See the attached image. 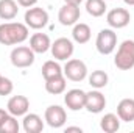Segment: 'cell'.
<instances>
[{
    "mask_svg": "<svg viewBox=\"0 0 134 133\" xmlns=\"http://www.w3.org/2000/svg\"><path fill=\"white\" fill-rule=\"evenodd\" d=\"M30 30L20 22H5L0 25V44L2 45H17L27 41Z\"/></svg>",
    "mask_w": 134,
    "mask_h": 133,
    "instance_id": "obj_1",
    "label": "cell"
},
{
    "mask_svg": "<svg viewBox=\"0 0 134 133\" xmlns=\"http://www.w3.org/2000/svg\"><path fill=\"white\" fill-rule=\"evenodd\" d=\"M114 64L120 70H130L134 67V41L133 39H125L115 53Z\"/></svg>",
    "mask_w": 134,
    "mask_h": 133,
    "instance_id": "obj_2",
    "label": "cell"
},
{
    "mask_svg": "<svg viewBox=\"0 0 134 133\" xmlns=\"http://www.w3.org/2000/svg\"><path fill=\"white\" fill-rule=\"evenodd\" d=\"M95 47L101 55H111L117 47V33L114 32V28L100 30L95 39Z\"/></svg>",
    "mask_w": 134,
    "mask_h": 133,
    "instance_id": "obj_3",
    "label": "cell"
},
{
    "mask_svg": "<svg viewBox=\"0 0 134 133\" xmlns=\"http://www.w3.org/2000/svg\"><path fill=\"white\" fill-rule=\"evenodd\" d=\"M9 60H11V64L14 67L25 69V67H30L34 63V52L28 45H17L11 50Z\"/></svg>",
    "mask_w": 134,
    "mask_h": 133,
    "instance_id": "obj_4",
    "label": "cell"
},
{
    "mask_svg": "<svg viewBox=\"0 0 134 133\" xmlns=\"http://www.w3.org/2000/svg\"><path fill=\"white\" fill-rule=\"evenodd\" d=\"M63 74L70 81H83L87 77V66L84 61L76 58H69L66 66L63 67Z\"/></svg>",
    "mask_w": 134,
    "mask_h": 133,
    "instance_id": "obj_5",
    "label": "cell"
},
{
    "mask_svg": "<svg viewBox=\"0 0 134 133\" xmlns=\"http://www.w3.org/2000/svg\"><path fill=\"white\" fill-rule=\"evenodd\" d=\"M24 21H25V25L28 28L41 30V28L47 27V24H48V13L44 8L31 6V8L27 9V13L24 16Z\"/></svg>",
    "mask_w": 134,
    "mask_h": 133,
    "instance_id": "obj_6",
    "label": "cell"
},
{
    "mask_svg": "<svg viewBox=\"0 0 134 133\" xmlns=\"http://www.w3.org/2000/svg\"><path fill=\"white\" fill-rule=\"evenodd\" d=\"M50 50H52V55H53L55 60L67 61L69 58H72L75 47H73V42L69 38H58V39H55V42H52Z\"/></svg>",
    "mask_w": 134,
    "mask_h": 133,
    "instance_id": "obj_7",
    "label": "cell"
},
{
    "mask_svg": "<svg viewBox=\"0 0 134 133\" xmlns=\"http://www.w3.org/2000/svg\"><path fill=\"white\" fill-rule=\"evenodd\" d=\"M44 121L52 129H61L67 121V113L61 105H50L44 113Z\"/></svg>",
    "mask_w": 134,
    "mask_h": 133,
    "instance_id": "obj_8",
    "label": "cell"
},
{
    "mask_svg": "<svg viewBox=\"0 0 134 133\" xmlns=\"http://www.w3.org/2000/svg\"><path fill=\"white\" fill-rule=\"evenodd\" d=\"M130 21H131V14L126 8H112L106 14V22L114 30L125 28L130 24Z\"/></svg>",
    "mask_w": 134,
    "mask_h": 133,
    "instance_id": "obj_9",
    "label": "cell"
},
{
    "mask_svg": "<svg viewBox=\"0 0 134 133\" xmlns=\"http://www.w3.org/2000/svg\"><path fill=\"white\" fill-rule=\"evenodd\" d=\"M80 5H72V3H64L59 8L58 13V21L64 27H73L80 21Z\"/></svg>",
    "mask_w": 134,
    "mask_h": 133,
    "instance_id": "obj_10",
    "label": "cell"
},
{
    "mask_svg": "<svg viewBox=\"0 0 134 133\" xmlns=\"http://www.w3.org/2000/svg\"><path fill=\"white\" fill-rule=\"evenodd\" d=\"M106 106V97L100 93V89H92L89 93H86V103L84 108L92 113V114H98L104 110Z\"/></svg>",
    "mask_w": 134,
    "mask_h": 133,
    "instance_id": "obj_11",
    "label": "cell"
},
{
    "mask_svg": "<svg viewBox=\"0 0 134 133\" xmlns=\"http://www.w3.org/2000/svg\"><path fill=\"white\" fill-rule=\"evenodd\" d=\"M6 110L9 114L19 117V116H25L30 110V100L25 96H13L6 103Z\"/></svg>",
    "mask_w": 134,
    "mask_h": 133,
    "instance_id": "obj_12",
    "label": "cell"
},
{
    "mask_svg": "<svg viewBox=\"0 0 134 133\" xmlns=\"http://www.w3.org/2000/svg\"><path fill=\"white\" fill-rule=\"evenodd\" d=\"M64 103L69 110L72 111H80L84 108V103H86V93L83 89H70L64 94Z\"/></svg>",
    "mask_w": 134,
    "mask_h": 133,
    "instance_id": "obj_13",
    "label": "cell"
},
{
    "mask_svg": "<svg viewBox=\"0 0 134 133\" xmlns=\"http://www.w3.org/2000/svg\"><path fill=\"white\" fill-rule=\"evenodd\" d=\"M22 129L25 133H41L44 130V121L36 113H27L22 121Z\"/></svg>",
    "mask_w": 134,
    "mask_h": 133,
    "instance_id": "obj_14",
    "label": "cell"
},
{
    "mask_svg": "<svg viewBox=\"0 0 134 133\" xmlns=\"http://www.w3.org/2000/svg\"><path fill=\"white\" fill-rule=\"evenodd\" d=\"M30 47L34 53H45L52 47L50 36L47 33H34L30 38Z\"/></svg>",
    "mask_w": 134,
    "mask_h": 133,
    "instance_id": "obj_15",
    "label": "cell"
},
{
    "mask_svg": "<svg viewBox=\"0 0 134 133\" xmlns=\"http://www.w3.org/2000/svg\"><path fill=\"white\" fill-rule=\"evenodd\" d=\"M66 86H67V78L64 77V74L45 80V91L52 96H59V94L66 93Z\"/></svg>",
    "mask_w": 134,
    "mask_h": 133,
    "instance_id": "obj_16",
    "label": "cell"
},
{
    "mask_svg": "<svg viewBox=\"0 0 134 133\" xmlns=\"http://www.w3.org/2000/svg\"><path fill=\"white\" fill-rule=\"evenodd\" d=\"M117 116L123 122H133L134 121V99H122L117 105Z\"/></svg>",
    "mask_w": 134,
    "mask_h": 133,
    "instance_id": "obj_17",
    "label": "cell"
},
{
    "mask_svg": "<svg viewBox=\"0 0 134 133\" xmlns=\"http://www.w3.org/2000/svg\"><path fill=\"white\" fill-rule=\"evenodd\" d=\"M91 36H92V32H91V27L87 24H83V22H76L72 28V38L75 42L78 44H86L91 41Z\"/></svg>",
    "mask_w": 134,
    "mask_h": 133,
    "instance_id": "obj_18",
    "label": "cell"
},
{
    "mask_svg": "<svg viewBox=\"0 0 134 133\" xmlns=\"http://www.w3.org/2000/svg\"><path fill=\"white\" fill-rule=\"evenodd\" d=\"M19 13V3L16 0H0V19L13 21Z\"/></svg>",
    "mask_w": 134,
    "mask_h": 133,
    "instance_id": "obj_19",
    "label": "cell"
},
{
    "mask_svg": "<svg viewBox=\"0 0 134 133\" xmlns=\"http://www.w3.org/2000/svg\"><path fill=\"white\" fill-rule=\"evenodd\" d=\"M100 129L106 133H115L120 129V117L114 113H108L100 119Z\"/></svg>",
    "mask_w": 134,
    "mask_h": 133,
    "instance_id": "obj_20",
    "label": "cell"
},
{
    "mask_svg": "<svg viewBox=\"0 0 134 133\" xmlns=\"http://www.w3.org/2000/svg\"><path fill=\"white\" fill-rule=\"evenodd\" d=\"M89 80V85L94 88V89H101V88H106L108 86V81H109V75L104 72V70H92V74L87 77Z\"/></svg>",
    "mask_w": 134,
    "mask_h": 133,
    "instance_id": "obj_21",
    "label": "cell"
},
{
    "mask_svg": "<svg viewBox=\"0 0 134 133\" xmlns=\"http://www.w3.org/2000/svg\"><path fill=\"white\" fill-rule=\"evenodd\" d=\"M108 6L104 0H86V11L92 17H101L106 13Z\"/></svg>",
    "mask_w": 134,
    "mask_h": 133,
    "instance_id": "obj_22",
    "label": "cell"
},
{
    "mask_svg": "<svg viewBox=\"0 0 134 133\" xmlns=\"http://www.w3.org/2000/svg\"><path fill=\"white\" fill-rule=\"evenodd\" d=\"M63 74V67L58 63V60H48L42 64V77L44 80H48L52 77H56V75H61Z\"/></svg>",
    "mask_w": 134,
    "mask_h": 133,
    "instance_id": "obj_23",
    "label": "cell"
},
{
    "mask_svg": "<svg viewBox=\"0 0 134 133\" xmlns=\"http://www.w3.org/2000/svg\"><path fill=\"white\" fill-rule=\"evenodd\" d=\"M19 129H20V125L17 122V117L13 114H8L6 119L3 121V124L0 125V133H17Z\"/></svg>",
    "mask_w": 134,
    "mask_h": 133,
    "instance_id": "obj_24",
    "label": "cell"
},
{
    "mask_svg": "<svg viewBox=\"0 0 134 133\" xmlns=\"http://www.w3.org/2000/svg\"><path fill=\"white\" fill-rule=\"evenodd\" d=\"M13 89H14L13 81L2 75V78H0V96H9L13 93Z\"/></svg>",
    "mask_w": 134,
    "mask_h": 133,
    "instance_id": "obj_25",
    "label": "cell"
},
{
    "mask_svg": "<svg viewBox=\"0 0 134 133\" xmlns=\"http://www.w3.org/2000/svg\"><path fill=\"white\" fill-rule=\"evenodd\" d=\"M20 6H24V8H31L34 6L36 3H37V0H16Z\"/></svg>",
    "mask_w": 134,
    "mask_h": 133,
    "instance_id": "obj_26",
    "label": "cell"
},
{
    "mask_svg": "<svg viewBox=\"0 0 134 133\" xmlns=\"http://www.w3.org/2000/svg\"><path fill=\"white\" fill-rule=\"evenodd\" d=\"M9 113H8V110H3V108H0V125L3 124V121L6 119V116H8Z\"/></svg>",
    "mask_w": 134,
    "mask_h": 133,
    "instance_id": "obj_27",
    "label": "cell"
},
{
    "mask_svg": "<svg viewBox=\"0 0 134 133\" xmlns=\"http://www.w3.org/2000/svg\"><path fill=\"white\" fill-rule=\"evenodd\" d=\"M66 132H78V133H81L83 132V129H81V127H67Z\"/></svg>",
    "mask_w": 134,
    "mask_h": 133,
    "instance_id": "obj_28",
    "label": "cell"
},
{
    "mask_svg": "<svg viewBox=\"0 0 134 133\" xmlns=\"http://www.w3.org/2000/svg\"><path fill=\"white\" fill-rule=\"evenodd\" d=\"M64 3H72V5H81L83 0H64Z\"/></svg>",
    "mask_w": 134,
    "mask_h": 133,
    "instance_id": "obj_29",
    "label": "cell"
},
{
    "mask_svg": "<svg viewBox=\"0 0 134 133\" xmlns=\"http://www.w3.org/2000/svg\"><path fill=\"white\" fill-rule=\"evenodd\" d=\"M126 5H130V6H134V0H123Z\"/></svg>",
    "mask_w": 134,
    "mask_h": 133,
    "instance_id": "obj_30",
    "label": "cell"
},
{
    "mask_svg": "<svg viewBox=\"0 0 134 133\" xmlns=\"http://www.w3.org/2000/svg\"><path fill=\"white\" fill-rule=\"evenodd\" d=\"M0 78H2V75H0Z\"/></svg>",
    "mask_w": 134,
    "mask_h": 133,
    "instance_id": "obj_31",
    "label": "cell"
}]
</instances>
